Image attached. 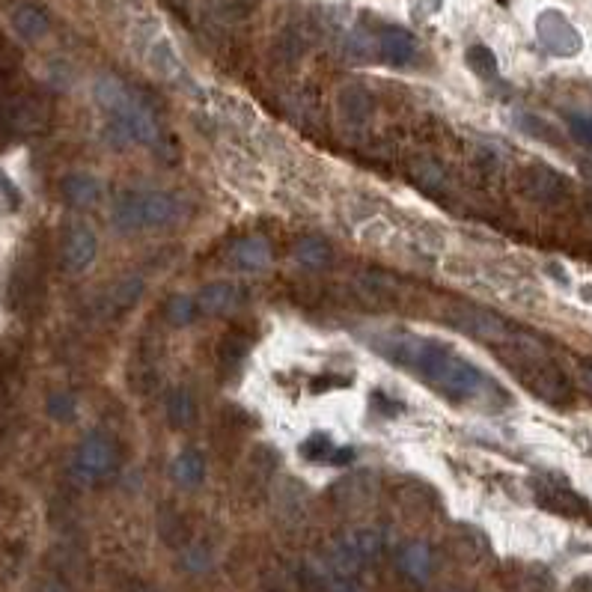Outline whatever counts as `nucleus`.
<instances>
[{"mask_svg":"<svg viewBox=\"0 0 592 592\" xmlns=\"http://www.w3.org/2000/svg\"><path fill=\"white\" fill-rule=\"evenodd\" d=\"M536 39L554 57H575L584 48V39H581L578 27L557 9L539 12V18H536Z\"/></svg>","mask_w":592,"mask_h":592,"instance_id":"20e7f679","label":"nucleus"},{"mask_svg":"<svg viewBox=\"0 0 592 592\" xmlns=\"http://www.w3.org/2000/svg\"><path fill=\"white\" fill-rule=\"evenodd\" d=\"M241 292H238L236 283H206L200 292H197V313L203 316H224L230 313L238 304Z\"/></svg>","mask_w":592,"mask_h":592,"instance_id":"9d476101","label":"nucleus"},{"mask_svg":"<svg viewBox=\"0 0 592 592\" xmlns=\"http://www.w3.org/2000/svg\"><path fill=\"white\" fill-rule=\"evenodd\" d=\"M518 125L530 134V137H539V140H548V143H560V137H557V131L548 125V122H542V119L536 117H521L518 119Z\"/></svg>","mask_w":592,"mask_h":592,"instance_id":"a878e982","label":"nucleus"},{"mask_svg":"<svg viewBox=\"0 0 592 592\" xmlns=\"http://www.w3.org/2000/svg\"><path fill=\"white\" fill-rule=\"evenodd\" d=\"M378 54H381L387 63H393V66H405V63L414 60L417 42H414V36H411L408 30H402V27H387V30L378 33Z\"/></svg>","mask_w":592,"mask_h":592,"instance_id":"9b49d317","label":"nucleus"},{"mask_svg":"<svg viewBox=\"0 0 592 592\" xmlns=\"http://www.w3.org/2000/svg\"><path fill=\"white\" fill-rule=\"evenodd\" d=\"M456 325L465 331V334H471L476 340H485V343H497V346H506L512 337H515V331L503 322V319H497V316H491V313H485V310H459L456 313Z\"/></svg>","mask_w":592,"mask_h":592,"instance_id":"6e6552de","label":"nucleus"},{"mask_svg":"<svg viewBox=\"0 0 592 592\" xmlns=\"http://www.w3.org/2000/svg\"><path fill=\"white\" fill-rule=\"evenodd\" d=\"M149 63H152V69H155L161 78H173V75H179V57L173 54V48H170V42H167V39H155V42H152Z\"/></svg>","mask_w":592,"mask_h":592,"instance_id":"412c9836","label":"nucleus"},{"mask_svg":"<svg viewBox=\"0 0 592 592\" xmlns=\"http://www.w3.org/2000/svg\"><path fill=\"white\" fill-rule=\"evenodd\" d=\"M15 134H18V128H15V119L9 111V102H0V149H6Z\"/></svg>","mask_w":592,"mask_h":592,"instance_id":"cd10ccee","label":"nucleus"},{"mask_svg":"<svg viewBox=\"0 0 592 592\" xmlns=\"http://www.w3.org/2000/svg\"><path fill=\"white\" fill-rule=\"evenodd\" d=\"M337 105H340V114H343V119H346L349 125H366L369 117H372V111H375L372 96H369L363 87H346V90L340 93Z\"/></svg>","mask_w":592,"mask_h":592,"instance_id":"dca6fc26","label":"nucleus"},{"mask_svg":"<svg viewBox=\"0 0 592 592\" xmlns=\"http://www.w3.org/2000/svg\"><path fill=\"white\" fill-rule=\"evenodd\" d=\"M352 459H355V453L349 447H337L334 456H331V465H349Z\"/></svg>","mask_w":592,"mask_h":592,"instance_id":"c756f323","label":"nucleus"},{"mask_svg":"<svg viewBox=\"0 0 592 592\" xmlns=\"http://www.w3.org/2000/svg\"><path fill=\"white\" fill-rule=\"evenodd\" d=\"M331 592H357L352 584H346V581H337L334 587H331Z\"/></svg>","mask_w":592,"mask_h":592,"instance_id":"2f4dec72","label":"nucleus"},{"mask_svg":"<svg viewBox=\"0 0 592 592\" xmlns=\"http://www.w3.org/2000/svg\"><path fill=\"white\" fill-rule=\"evenodd\" d=\"M334 450H337V444L328 435H313L301 444V456L310 462H331Z\"/></svg>","mask_w":592,"mask_h":592,"instance_id":"b1692460","label":"nucleus"},{"mask_svg":"<svg viewBox=\"0 0 592 592\" xmlns=\"http://www.w3.org/2000/svg\"><path fill=\"white\" fill-rule=\"evenodd\" d=\"M432 384L441 387L444 393H450L453 399H474V396H479L488 387L485 375L476 369L471 360H465V357L456 355V352L447 355L444 366L432 378Z\"/></svg>","mask_w":592,"mask_h":592,"instance_id":"39448f33","label":"nucleus"},{"mask_svg":"<svg viewBox=\"0 0 592 592\" xmlns=\"http://www.w3.org/2000/svg\"><path fill=\"white\" fill-rule=\"evenodd\" d=\"M170 474H173V479H176L182 488H197V485L203 482V476H206V465H203V459H200L194 450H182V453L173 459Z\"/></svg>","mask_w":592,"mask_h":592,"instance_id":"a211bd4d","label":"nucleus"},{"mask_svg":"<svg viewBox=\"0 0 592 592\" xmlns=\"http://www.w3.org/2000/svg\"><path fill=\"white\" fill-rule=\"evenodd\" d=\"M164 414L173 429H191L197 423V402L185 387H176V390H170V396L164 402Z\"/></svg>","mask_w":592,"mask_h":592,"instance_id":"2eb2a0df","label":"nucleus"},{"mask_svg":"<svg viewBox=\"0 0 592 592\" xmlns=\"http://www.w3.org/2000/svg\"><path fill=\"white\" fill-rule=\"evenodd\" d=\"M536 500L542 509L554 512V515H563V518H587L592 521V506L569 485L563 482H542L536 488Z\"/></svg>","mask_w":592,"mask_h":592,"instance_id":"0eeeda50","label":"nucleus"},{"mask_svg":"<svg viewBox=\"0 0 592 592\" xmlns=\"http://www.w3.org/2000/svg\"><path fill=\"white\" fill-rule=\"evenodd\" d=\"M78 405H75V396L72 393H51L48 396V414L60 423H69L75 417Z\"/></svg>","mask_w":592,"mask_h":592,"instance_id":"393cba45","label":"nucleus"},{"mask_svg":"<svg viewBox=\"0 0 592 592\" xmlns=\"http://www.w3.org/2000/svg\"><path fill=\"white\" fill-rule=\"evenodd\" d=\"M468 66L474 69L479 78H494L497 75V57L485 45H471L468 48Z\"/></svg>","mask_w":592,"mask_h":592,"instance_id":"5701e85b","label":"nucleus"},{"mask_svg":"<svg viewBox=\"0 0 592 592\" xmlns=\"http://www.w3.org/2000/svg\"><path fill=\"white\" fill-rule=\"evenodd\" d=\"M587 203H590V209H592V191H590V197H587Z\"/></svg>","mask_w":592,"mask_h":592,"instance_id":"473e14b6","label":"nucleus"},{"mask_svg":"<svg viewBox=\"0 0 592 592\" xmlns=\"http://www.w3.org/2000/svg\"><path fill=\"white\" fill-rule=\"evenodd\" d=\"M399 566H402V572H405L411 581L426 584L429 575H432V551H429L426 545L414 542V545H408V548L399 554Z\"/></svg>","mask_w":592,"mask_h":592,"instance_id":"f3484780","label":"nucleus"},{"mask_svg":"<svg viewBox=\"0 0 592 592\" xmlns=\"http://www.w3.org/2000/svg\"><path fill=\"white\" fill-rule=\"evenodd\" d=\"M233 259L244 271H265L271 265V247H268L265 238L259 236L238 238L233 244Z\"/></svg>","mask_w":592,"mask_h":592,"instance_id":"ddd939ff","label":"nucleus"},{"mask_svg":"<svg viewBox=\"0 0 592 592\" xmlns=\"http://www.w3.org/2000/svg\"><path fill=\"white\" fill-rule=\"evenodd\" d=\"M521 182H524V191L530 194V200H536L542 206H557L569 197V179L548 164L527 167Z\"/></svg>","mask_w":592,"mask_h":592,"instance_id":"423d86ee","label":"nucleus"},{"mask_svg":"<svg viewBox=\"0 0 592 592\" xmlns=\"http://www.w3.org/2000/svg\"><path fill=\"white\" fill-rule=\"evenodd\" d=\"M114 462H117V453H114V441L105 435V432H90L78 453H75V462H72V474L81 485H93L99 479L114 471Z\"/></svg>","mask_w":592,"mask_h":592,"instance_id":"7ed1b4c3","label":"nucleus"},{"mask_svg":"<svg viewBox=\"0 0 592 592\" xmlns=\"http://www.w3.org/2000/svg\"><path fill=\"white\" fill-rule=\"evenodd\" d=\"M176 218H179V200L164 191H128L125 197H119L111 212V224L122 236L140 230H161Z\"/></svg>","mask_w":592,"mask_h":592,"instance_id":"f03ea898","label":"nucleus"},{"mask_svg":"<svg viewBox=\"0 0 592 592\" xmlns=\"http://www.w3.org/2000/svg\"><path fill=\"white\" fill-rule=\"evenodd\" d=\"M569 128H572V137H575L578 143L592 146V117H572Z\"/></svg>","mask_w":592,"mask_h":592,"instance_id":"c85d7f7f","label":"nucleus"},{"mask_svg":"<svg viewBox=\"0 0 592 592\" xmlns=\"http://www.w3.org/2000/svg\"><path fill=\"white\" fill-rule=\"evenodd\" d=\"M140 295H143V277H137V274L122 277L119 283H114V289H111V295H108L111 310H114V313H122V310L134 307Z\"/></svg>","mask_w":592,"mask_h":592,"instance_id":"6ab92c4d","label":"nucleus"},{"mask_svg":"<svg viewBox=\"0 0 592 592\" xmlns=\"http://www.w3.org/2000/svg\"><path fill=\"white\" fill-rule=\"evenodd\" d=\"M96 253H99V238H96V233L90 227L78 224V227L69 230L66 244H63V265L69 271H75V274L87 271L96 262Z\"/></svg>","mask_w":592,"mask_h":592,"instance_id":"1a4fd4ad","label":"nucleus"},{"mask_svg":"<svg viewBox=\"0 0 592 592\" xmlns=\"http://www.w3.org/2000/svg\"><path fill=\"white\" fill-rule=\"evenodd\" d=\"M93 96L102 105V111H108L114 117L117 131H122L131 143L152 146L158 140V125H155V119L149 114V108L140 99H134L119 78L99 75L96 87H93Z\"/></svg>","mask_w":592,"mask_h":592,"instance_id":"f257e3e1","label":"nucleus"},{"mask_svg":"<svg viewBox=\"0 0 592 592\" xmlns=\"http://www.w3.org/2000/svg\"><path fill=\"white\" fill-rule=\"evenodd\" d=\"M63 197L78 209H90L102 200V185L87 173H72L63 182Z\"/></svg>","mask_w":592,"mask_h":592,"instance_id":"4468645a","label":"nucleus"},{"mask_svg":"<svg viewBox=\"0 0 592 592\" xmlns=\"http://www.w3.org/2000/svg\"><path fill=\"white\" fill-rule=\"evenodd\" d=\"M581 381H584V387L592 393V363H587V366L581 369Z\"/></svg>","mask_w":592,"mask_h":592,"instance_id":"7c9ffc66","label":"nucleus"},{"mask_svg":"<svg viewBox=\"0 0 592 592\" xmlns=\"http://www.w3.org/2000/svg\"><path fill=\"white\" fill-rule=\"evenodd\" d=\"M18 69V51L0 36V81H6Z\"/></svg>","mask_w":592,"mask_h":592,"instance_id":"bb28decb","label":"nucleus"},{"mask_svg":"<svg viewBox=\"0 0 592 592\" xmlns=\"http://www.w3.org/2000/svg\"><path fill=\"white\" fill-rule=\"evenodd\" d=\"M295 259H298L301 265H307V268H322V265L331 259V247H328L322 238L307 236L295 244Z\"/></svg>","mask_w":592,"mask_h":592,"instance_id":"aec40b11","label":"nucleus"},{"mask_svg":"<svg viewBox=\"0 0 592 592\" xmlns=\"http://www.w3.org/2000/svg\"><path fill=\"white\" fill-rule=\"evenodd\" d=\"M12 30H15L21 39L36 42V39H42V36L51 30V21H48L45 9H39V6H33V3H21V6L12 9Z\"/></svg>","mask_w":592,"mask_h":592,"instance_id":"f8f14e48","label":"nucleus"},{"mask_svg":"<svg viewBox=\"0 0 592 592\" xmlns=\"http://www.w3.org/2000/svg\"><path fill=\"white\" fill-rule=\"evenodd\" d=\"M164 316H167V322L176 325V328L191 325V322L197 319V301L188 298V295H173V298L167 301V307H164Z\"/></svg>","mask_w":592,"mask_h":592,"instance_id":"4be33fe9","label":"nucleus"}]
</instances>
